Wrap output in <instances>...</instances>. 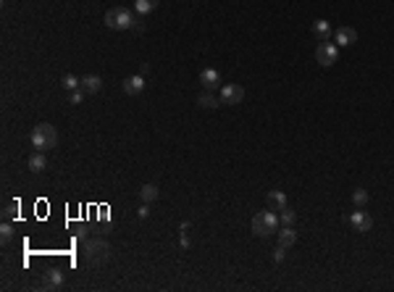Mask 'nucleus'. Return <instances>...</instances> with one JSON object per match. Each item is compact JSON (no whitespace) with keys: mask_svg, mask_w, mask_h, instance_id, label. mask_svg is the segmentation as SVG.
<instances>
[{"mask_svg":"<svg viewBox=\"0 0 394 292\" xmlns=\"http://www.w3.org/2000/svg\"><path fill=\"white\" fill-rule=\"evenodd\" d=\"M105 26L108 29H116V32H126V29H134V21H137V16L129 11V8H111L108 13H105Z\"/></svg>","mask_w":394,"mask_h":292,"instance_id":"nucleus-1","label":"nucleus"},{"mask_svg":"<svg viewBox=\"0 0 394 292\" xmlns=\"http://www.w3.org/2000/svg\"><path fill=\"white\" fill-rule=\"evenodd\" d=\"M32 145H35V150H50V148H55L58 145V132H55V127L53 124H37L35 129H32Z\"/></svg>","mask_w":394,"mask_h":292,"instance_id":"nucleus-2","label":"nucleus"},{"mask_svg":"<svg viewBox=\"0 0 394 292\" xmlns=\"http://www.w3.org/2000/svg\"><path fill=\"white\" fill-rule=\"evenodd\" d=\"M279 229V216L274 211H260V213H255L252 216V235L257 237H268V235H274Z\"/></svg>","mask_w":394,"mask_h":292,"instance_id":"nucleus-3","label":"nucleus"},{"mask_svg":"<svg viewBox=\"0 0 394 292\" xmlns=\"http://www.w3.org/2000/svg\"><path fill=\"white\" fill-rule=\"evenodd\" d=\"M84 258L89 260V264H105V260L111 258V245L105 242V240H100V237H95V240H87L84 242Z\"/></svg>","mask_w":394,"mask_h":292,"instance_id":"nucleus-4","label":"nucleus"},{"mask_svg":"<svg viewBox=\"0 0 394 292\" xmlns=\"http://www.w3.org/2000/svg\"><path fill=\"white\" fill-rule=\"evenodd\" d=\"M337 58H339V45L337 42H331V40H326V42H321L318 45V50H315V61L321 66H334L337 64Z\"/></svg>","mask_w":394,"mask_h":292,"instance_id":"nucleus-5","label":"nucleus"},{"mask_svg":"<svg viewBox=\"0 0 394 292\" xmlns=\"http://www.w3.org/2000/svg\"><path fill=\"white\" fill-rule=\"evenodd\" d=\"M245 100V90L239 84H221V103L223 105H239Z\"/></svg>","mask_w":394,"mask_h":292,"instance_id":"nucleus-6","label":"nucleus"},{"mask_svg":"<svg viewBox=\"0 0 394 292\" xmlns=\"http://www.w3.org/2000/svg\"><path fill=\"white\" fill-rule=\"evenodd\" d=\"M347 221L352 224V229H355V232H368V229L373 226V219L368 216L366 211H352V213H350V219H347Z\"/></svg>","mask_w":394,"mask_h":292,"instance_id":"nucleus-7","label":"nucleus"},{"mask_svg":"<svg viewBox=\"0 0 394 292\" xmlns=\"http://www.w3.org/2000/svg\"><path fill=\"white\" fill-rule=\"evenodd\" d=\"M334 42L339 45V48H347V45L357 42V32H355L352 26H339L337 32H334Z\"/></svg>","mask_w":394,"mask_h":292,"instance_id":"nucleus-8","label":"nucleus"},{"mask_svg":"<svg viewBox=\"0 0 394 292\" xmlns=\"http://www.w3.org/2000/svg\"><path fill=\"white\" fill-rule=\"evenodd\" d=\"M121 87H124V92H126V95H140V92L145 90V76H142V74L126 76V79H124V84H121Z\"/></svg>","mask_w":394,"mask_h":292,"instance_id":"nucleus-9","label":"nucleus"},{"mask_svg":"<svg viewBox=\"0 0 394 292\" xmlns=\"http://www.w3.org/2000/svg\"><path fill=\"white\" fill-rule=\"evenodd\" d=\"M200 84H203L205 90L221 87V74H218L216 69H203V71H200Z\"/></svg>","mask_w":394,"mask_h":292,"instance_id":"nucleus-10","label":"nucleus"},{"mask_svg":"<svg viewBox=\"0 0 394 292\" xmlns=\"http://www.w3.org/2000/svg\"><path fill=\"white\" fill-rule=\"evenodd\" d=\"M82 90L87 92V95H95V92L103 90V79L97 74H87V76H82Z\"/></svg>","mask_w":394,"mask_h":292,"instance_id":"nucleus-11","label":"nucleus"},{"mask_svg":"<svg viewBox=\"0 0 394 292\" xmlns=\"http://www.w3.org/2000/svg\"><path fill=\"white\" fill-rule=\"evenodd\" d=\"M286 206H289V200H286V195L281 190H271L268 192V208L271 211H284Z\"/></svg>","mask_w":394,"mask_h":292,"instance_id":"nucleus-12","label":"nucleus"},{"mask_svg":"<svg viewBox=\"0 0 394 292\" xmlns=\"http://www.w3.org/2000/svg\"><path fill=\"white\" fill-rule=\"evenodd\" d=\"M313 35L321 40V42H326V40H331V24L326 21V19H318V21H313Z\"/></svg>","mask_w":394,"mask_h":292,"instance_id":"nucleus-13","label":"nucleus"},{"mask_svg":"<svg viewBox=\"0 0 394 292\" xmlns=\"http://www.w3.org/2000/svg\"><path fill=\"white\" fill-rule=\"evenodd\" d=\"M197 105H203V108H218V105H221V98H216L210 90H203L200 98H197Z\"/></svg>","mask_w":394,"mask_h":292,"instance_id":"nucleus-14","label":"nucleus"},{"mask_svg":"<svg viewBox=\"0 0 394 292\" xmlns=\"http://www.w3.org/2000/svg\"><path fill=\"white\" fill-rule=\"evenodd\" d=\"M297 242V232H294V229L292 226H284L281 229V232H279V245H284V248L286 250H289L292 248V245Z\"/></svg>","mask_w":394,"mask_h":292,"instance_id":"nucleus-15","label":"nucleus"},{"mask_svg":"<svg viewBox=\"0 0 394 292\" xmlns=\"http://www.w3.org/2000/svg\"><path fill=\"white\" fill-rule=\"evenodd\" d=\"M158 195H160V190L155 187V184H142V187H140L142 203H153V200H158Z\"/></svg>","mask_w":394,"mask_h":292,"instance_id":"nucleus-16","label":"nucleus"},{"mask_svg":"<svg viewBox=\"0 0 394 292\" xmlns=\"http://www.w3.org/2000/svg\"><path fill=\"white\" fill-rule=\"evenodd\" d=\"M160 0H134V11L140 13V16H147L150 11H155L158 8Z\"/></svg>","mask_w":394,"mask_h":292,"instance_id":"nucleus-17","label":"nucleus"},{"mask_svg":"<svg viewBox=\"0 0 394 292\" xmlns=\"http://www.w3.org/2000/svg\"><path fill=\"white\" fill-rule=\"evenodd\" d=\"M45 166H48V161H45V156H42V150H35L32 156H29V168L37 174V171H45Z\"/></svg>","mask_w":394,"mask_h":292,"instance_id":"nucleus-18","label":"nucleus"},{"mask_svg":"<svg viewBox=\"0 0 394 292\" xmlns=\"http://www.w3.org/2000/svg\"><path fill=\"white\" fill-rule=\"evenodd\" d=\"M45 279H48V287H60V284H63V271H60V269H50Z\"/></svg>","mask_w":394,"mask_h":292,"instance_id":"nucleus-19","label":"nucleus"},{"mask_svg":"<svg viewBox=\"0 0 394 292\" xmlns=\"http://www.w3.org/2000/svg\"><path fill=\"white\" fill-rule=\"evenodd\" d=\"M60 87L69 90V92H74V90H79V87H82V79H77L74 74H66L63 79H60Z\"/></svg>","mask_w":394,"mask_h":292,"instance_id":"nucleus-20","label":"nucleus"},{"mask_svg":"<svg viewBox=\"0 0 394 292\" xmlns=\"http://www.w3.org/2000/svg\"><path fill=\"white\" fill-rule=\"evenodd\" d=\"M294 219H297V213L286 206L284 211H279V224H284V226H292L294 224Z\"/></svg>","mask_w":394,"mask_h":292,"instance_id":"nucleus-21","label":"nucleus"},{"mask_svg":"<svg viewBox=\"0 0 394 292\" xmlns=\"http://www.w3.org/2000/svg\"><path fill=\"white\" fill-rule=\"evenodd\" d=\"M352 203H355L357 208H363V206H368V192H366V190H363V187L352 190Z\"/></svg>","mask_w":394,"mask_h":292,"instance_id":"nucleus-22","label":"nucleus"},{"mask_svg":"<svg viewBox=\"0 0 394 292\" xmlns=\"http://www.w3.org/2000/svg\"><path fill=\"white\" fill-rule=\"evenodd\" d=\"M13 232H16V229H13V226L6 221L3 226H0V240H3V242H11V240H13Z\"/></svg>","mask_w":394,"mask_h":292,"instance_id":"nucleus-23","label":"nucleus"},{"mask_svg":"<svg viewBox=\"0 0 394 292\" xmlns=\"http://www.w3.org/2000/svg\"><path fill=\"white\" fill-rule=\"evenodd\" d=\"M84 95H87V92H84L82 87H79V90H74V92H71V95H69V103H71V105H82Z\"/></svg>","mask_w":394,"mask_h":292,"instance_id":"nucleus-24","label":"nucleus"},{"mask_svg":"<svg viewBox=\"0 0 394 292\" xmlns=\"http://www.w3.org/2000/svg\"><path fill=\"white\" fill-rule=\"evenodd\" d=\"M16 211H19V203H8V206H6V211H3V219H6V221H11L13 216H16Z\"/></svg>","mask_w":394,"mask_h":292,"instance_id":"nucleus-25","label":"nucleus"},{"mask_svg":"<svg viewBox=\"0 0 394 292\" xmlns=\"http://www.w3.org/2000/svg\"><path fill=\"white\" fill-rule=\"evenodd\" d=\"M284 255H286V248H284V245H276V248H274V260H276V264H281Z\"/></svg>","mask_w":394,"mask_h":292,"instance_id":"nucleus-26","label":"nucleus"},{"mask_svg":"<svg viewBox=\"0 0 394 292\" xmlns=\"http://www.w3.org/2000/svg\"><path fill=\"white\" fill-rule=\"evenodd\" d=\"M137 216H140V219H147V216H150V208H147V203H142V206H140Z\"/></svg>","mask_w":394,"mask_h":292,"instance_id":"nucleus-27","label":"nucleus"}]
</instances>
